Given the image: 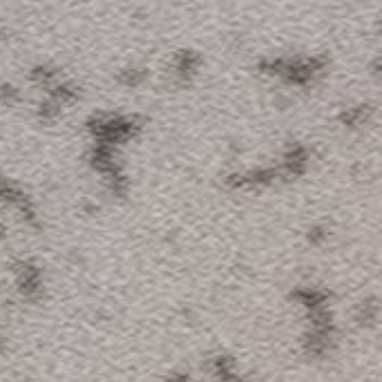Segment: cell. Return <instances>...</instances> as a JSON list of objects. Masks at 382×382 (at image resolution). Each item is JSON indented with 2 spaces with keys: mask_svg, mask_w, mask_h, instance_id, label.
I'll return each mask as SVG.
<instances>
[{
  "mask_svg": "<svg viewBox=\"0 0 382 382\" xmlns=\"http://www.w3.org/2000/svg\"><path fill=\"white\" fill-rule=\"evenodd\" d=\"M12 271L16 275V286L25 300L36 302L43 295V273L34 262L16 260L12 262Z\"/></svg>",
  "mask_w": 382,
  "mask_h": 382,
  "instance_id": "cell-1",
  "label": "cell"
},
{
  "mask_svg": "<svg viewBox=\"0 0 382 382\" xmlns=\"http://www.w3.org/2000/svg\"><path fill=\"white\" fill-rule=\"evenodd\" d=\"M208 371L215 382H246V378L237 371L235 360L226 353H217L208 358Z\"/></svg>",
  "mask_w": 382,
  "mask_h": 382,
  "instance_id": "cell-2",
  "label": "cell"
},
{
  "mask_svg": "<svg viewBox=\"0 0 382 382\" xmlns=\"http://www.w3.org/2000/svg\"><path fill=\"white\" fill-rule=\"evenodd\" d=\"M199 65H201V56L197 52H190V49H183L179 54H175L172 58V74L177 78V83H188L190 78L199 72Z\"/></svg>",
  "mask_w": 382,
  "mask_h": 382,
  "instance_id": "cell-3",
  "label": "cell"
},
{
  "mask_svg": "<svg viewBox=\"0 0 382 382\" xmlns=\"http://www.w3.org/2000/svg\"><path fill=\"white\" fill-rule=\"evenodd\" d=\"M293 297H295L297 304H302L306 311H317L328 304V293L317 286H302L293 293Z\"/></svg>",
  "mask_w": 382,
  "mask_h": 382,
  "instance_id": "cell-4",
  "label": "cell"
},
{
  "mask_svg": "<svg viewBox=\"0 0 382 382\" xmlns=\"http://www.w3.org/2000/svg\"><path fill=\"white\" fill-rule=\"evenodd\" d=\"M378 315H380L378 300L371 297V300L360 302V304L355 306V311H353V322H355V326H360V328H369V326H376Z\"/></svg>",
  "mask_w": 382,
  "mask_h": 382,
  "instance_id": "cell-5",
  "label": "cell"
},
{
  "mask_svg": "<svg viewBox=\"0 0 382 382\" xmlns=\"http://www.w3.org/2000/svg\"><path fill=\"white\" fill-rule=\"evenodd\" d=\"M27 201H30V197L25 194L23 188H19L14 181L5 179V177L0 175V203H7V206L19 208V206H23V203H27Z\"/></svg>",
  "mask_w": 382,
  "mask_h": 382,
  "instance_id": "cell-6",
  "label": "cell"
},
{
  "mask_svg": "<svg viewBox=\"0 0 382 382\" xmlns=\"http://www.w3.org/2000/svg\"><path fill=\"white\" fill-rule=\"evenodd\" d=\"M369 114H371L369 105L360 103V105H351V108H344L337 114V121H340L344 128H360L369 121Z\"/></svg>",
  "mask_w": 382,
  "mask_h": 382,
  "instance_id": "cell-7",
  "label": "cell"
},
{
  "mask_svg": "<svg viewBox=\"0 0 382 382\" xmlns=\"http://www.w3.org/2000/svg\"><path fill=\"white\" fill-rule=\"evenodd\" d=\"M30 81L49 90L52 85L58 83V69L52 65H36L30 69Z\"/></svg>",
  "mask_w": 382,
  "mask_h": 382,
  "instance_id": "cell-8",
  "label": "cell"
},
{
  "mask_svg": "<svg viewBox=\"0 0 382 382\" xmlns=\"http://www.w3.org/2000/svg\"><path fill=\"white\" fill-rule=\"evenodd\" d=\"M146 76L148 72L144 67H126V69H121V72L117 74L119 78V83H123L126 87H137L146 81Z\"/></svg>",
  "mask_w": 382,
  "mask_h": 382,
  "instance_id": "cell-9",
  "label": "cell"
},
{
  "mask_svg": "<svg viewBox=\"0 0 382 382\" xmlns=\"http://www.w3.org/2000/svg\"><path fill=\"white\" fill-rule=\"evenodd\" d=\"M60 110H63V108H60L58 103H54V101H52L49 96H47V99L38 105L36 112H38V119H41V121H54V119L58 117V114H60Z\"/></svg>",
  "mask_w": 382,
  "mask_h": 382,
  "instance_id": "cell-10",
  "label": "cell"
},
{
  "mask_svg": "<svg viewBox=\"0 0 382 382\" xmlns=\"http://www.w3.org/2000/svg\"><path fill=\"white\" fill-rule=\"evenodd\" d=\"M0 101L7 103V105L19 103V101H21V90H19V87L10 85V83L0 85Z\"/></svg>",
  "mask_w": 382,
  "mask_h": 382,
  "instance_id": "cell-11",
  "label": "cell"
},
{
  "mask_svg": "<svg viewBox=\"0 0 382 382\" xmlns=\"http://www.w3.org/2000/svg\"><path fill=\"white\" fill-rule=\"evenodd\" d=\"M306 239H308L311 246H319L328 239V230L324 226H311L308 233H306Z\"/></svg>",
  "mask_w": 382,
  "mask_h": 382,
  "instance_id": "cell-12",
  "label": "cell"
},
{
  "mask_svg": "<svg viewBox=\"0 0 382 382\" xmlns=\"http://www.w3.org/2000/svg\"><path fill=\"white\" fill-rule=\"evenodd\" d=\"M166 382H197L188 371H172V373H168V378Z\"/></svg>",
  "mask_w": 382,
  "mask_h": 382,
  "instance_id": "cell-13",
  "label": "cell"
},
{
  "mask_svg": "<svg viewBox=\"0 0 382 382\" xmlns=\"http://www.w3.org/2000/svg\"><path fill=\"white\" fill-rule=\"evenodd\" d=\"M5 349V340H3V335H0V351Z\"/></svg>",
  "mask_w": 382,
  "mask_h": 382,
  "instance_id": "cell-14",
  "label": "cell"
}]
</instances>
